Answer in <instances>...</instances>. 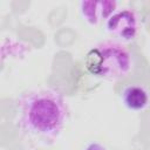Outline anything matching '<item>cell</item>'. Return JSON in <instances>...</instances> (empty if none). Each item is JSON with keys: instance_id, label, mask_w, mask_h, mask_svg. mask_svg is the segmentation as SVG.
I'll return each instance as SVG.
<instances>
[{"instance_id": "cell-1", "label": "cell", "mask_w": 150, "mask_h": 150, "mask_svg": "<svg viewBox=\"0 0 150 150\" xmlns=\"http://www.w3.org/2000/svg\"><path fill=\"white\" fill-rule=\"evenodd\" d=\"M67 102L56 89L43 88L23 93L18 100L20 130L29 137L53 142L68 120Z\"/></svg>"}, {"instance_id": "cell-2", "label": "cell", "mask_w": 150, "mask_h": 150, "mask_svg": "<svg viewBox=\"0 0 150 150\" xmlns=\"http://www.w3.org/2000/svg\"><path fill=\"white\" fill-rule=\"evenodd\" d=\"M84 66L95 77L116 81L130 74L134 67V57L129 48L122 42L107 40L87 53Z\"/></svg>"}, {"instance_id": "cell-3", "label": "cell", "mask_w": 150, "mask_h": 150, "mask_svg": "<svg viewBox=\"0 0 150 150\" xmlns=\"http://www.w3.org/2000/svg\"><path fill=\"white\" fill-rule=\"evenodd\" d=\"M141 27V16L135 9L131 8L116 11L105 21V30L122 43L134 41L139 34Z\"/></svg>"}, {"instance_id": "cell-4", "label": "cell", "mask_w": 150, "mask_h": 150, "mask_svg": "<svg viewBox=\"0 0 150 150\" xmlns=\"http://www.w3.org/2000/svg\"><path fill=\"white\" fill-rule=\"evenodd\" d=\"M116 11L117 2L115 0H83L80 2V13L91 26L107 21Z\"/></svg>"}, {"instance_id": "cell-5", "label": "cell", "mask_w": 150, "mask_h": 150, "mask_svg": "<svg viewBox=\"0 0 150 150\" xmlns=\"http://www.w3.org/2000/svg\"><path fill=\"white\" fill-rule=\"evenodd\" d=\"M121 100L125 108L129 110L138 111L145 109L149 105L150 93L142 84H130L122 90Z\"/></svg>"}, {"instance_id": "cell-6", "label": "cell", "mask_w": 150, "mask_h": 150, "mask_svg": "<svg viewBox=\"0 0 150 150\" xmlns=\"http://www.w3.org/2000/svg\"><path fill=\"white\" fill-rule=\"evenodd\" d=\"M83 150H107L102 144L100 143H96V142H93L90 144H88Z\"/></svg>"}]
</instances>
